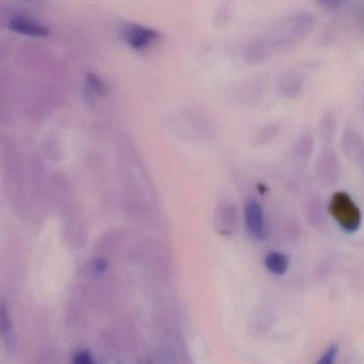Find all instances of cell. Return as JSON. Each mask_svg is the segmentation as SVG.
Wrapping results in <instances>:
<instances>
[{
  "instance_id": "7",
  "label": "cell",
  "mask_w": 364,
  "mask_h": 364,
  "mask_svg": "<svg viewBox=\"0 0 364 364\" xmlns=\"http://www.w3.org/2000/svg\"><path fill=\"white\" fill-rule=\"evenodd\" d=\"M87 87L92 93L96 95H104L106 93V85L104 81L94 74H89L87 77Z\"/></svg>"
},
{
  "instance_id": "1",
  "label": "cell",
  "mask_w": 364,
  "mask_h": 364,
  "mask_svg": "<svg viewBox=\"0 0 364 364\" xmlns=\"http://www.w3.org/2000/svg\"><path fill=\"white\" fill-rule=\"evenodd\" d=\"M314 23V17L305 11L288 15L250 42L246 49V59L250 63H258L272 53L295 46L309 34Z\"/></svg>"
},
{
  "instance_id": "5",
  "label": "cell",
  "mask_w": 364,
  "mask_h": 364,
  "mask_svg": "<svg viewBox=\"0 0 364 364\" xmlns=\"http://www.w3.org/2000/svg\"><path fill=\"white\" fill-rule=\"evenodd\" d=\"M9 28L16 33L33 36V38H45L49 34L48 30L44 26L31 21V19L23 18V17L13 18L9 23Z\"/></svg>"
},
{
  "instance_id": "3",
  "label": "cell",
  "mask_w": 364,
  "mask_h": 364,
  "mask_svg": "<svg viewBox=\"0 0 364 364\" xmlns=\"http://www.w3.org/2000/svg\"><path fill=\"white\" fill-rule=\"evenodd\" d=\"M122 38L136 51H144L159 41V32L136 23H123L119 29Z\"/></svg>"
},
{
  "instance_id": "4",
  "label": "cell",
  "mask_w": 364,
  "mask_h": 364,
  "mask_svg": "<svg viewBox=\"0 0 364 364\" xmlns=\"http://www.w3.org/2000/svg\"><path fill=\"white\" fill-rule=\"evenodd\" d=\"M245 220L248 231L257 240H264L267 237L264 212L257 201H250L245 207Z\"/></svg>"
},
{
  "instance_id": "6",
  "label": "cell",
  "mask_w": 364,
  "mask_h": 364,
  "mask_svg": "<svg viewBox=\"0 0 364 364\" xmlns=\"http://www.w3.org/2000/svg\"><path fill=\"white\" fill-rule=\"evenodd\" d=\"M265 267L275 275H284L289 267L288 257L282 252H272L264 259Z\"/></svg>"
},
{
  "instance_id": "10",
  "label": "cell",
  "mask_w": 364,
  "mask_h": 364,
  "mask_svg": "<svg viewBox=\"0 0 364 364\" xmlns=\"http://www.w3.org/2000/svg\"><path fill=\"white\" fill-rule=\"evenodd\" d=\"M73 364H94L93 358L89 352H80L75 356Z\"/></svg>"
},
{
  "instance_id": "2",
  "label": "cell",
  "mask_w": 364,
  "mask_h": 364,
  "mask_svg": "<svg viewBox=\"0 0 364 364\" xmlns=\"http://www.w3.org/2000/svg\"><path fill=\"white\" fill-rule=\"evenodd\" d=\"M329 212L338 224L348 232H354L361 224L358 205L346 193H336L329 205Z\"/></svg>"
},
{
  "instance_id": "9",
  "label": "cell",
  "mask_w": 364,
  "mask_h": 364,
  "mask_svg": "<svg viewBox=\"0 0 364 364\" xmlns=\"http://www.w3.org/2000/svg\"><path fill=\"white\" fill-rule=\"evenodd\" d=\"M338 346H333L325 352L316 364H335L336 356H337Z\"/></svg>"
},
{
  "instance_id": "12",
  "label": "cell",
  "mask_w": 364,
  "mask_h": 364,
  "mask_svg": "<svg viewBox=\"0 0 364 364\" xmlns=\"http://www.w3.org/2000/svg\"><path fill=\"white\" fill-rule=\"evenodd\" d=\"M29 1H32V0H29Z\"/></svg>"
},
{
  "instance_id": "11",
  "label": "cell",
  "mask_w": 364,
  "mask_h": 364,
  "mask_svg": "<svg viewBox=\"0 0 364 364\" xmlns=\"http://www.w3.org/2000/svg\"><path fill=\"white\" fill-rule=\"evenodd\" d=\"M318 1L325 8L333 9H333L340 8L346 0H318Z\"/></svg>"
},
{
  "instance_id": "8",
  "label": "cell",
  "mask_w": 364,
  "mask_h": 364,
  "mask_svg": "<svg viewBox=\"0 0 364 364\" xmlns=\"http://www.w3.org/2000/svg\"><path fill=\"white\" fill-rule=\"evenodd\" d=\"M11 333V320L9 316L8 308L4 303H0V335L8 337Z\"/></svg>"
}]
</instances>
